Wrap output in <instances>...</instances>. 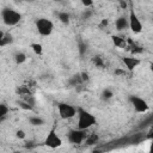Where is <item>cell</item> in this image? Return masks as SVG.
I'll return each instance as SVG.
<instances>
[{"label": "cell", "mask_w": 153, "mask_h": 153, "mask_svg": "<svg viewBox=\"0 0 153 153\" xmlns=\"http://www.w3.org/2000/svg\"><path fill=\"white\" fill-rule=\"evenodd\" d=\"M96 123V117L88 111L79 108L78 109V128L79 129H88Z\"/></svg>", "instance_id": "obj_1"}, {"label": "cell", "mask_w": 153, "mask_h": 153, "mask_svg": "<svg viewBox=\"0 0 153 153\" xmlns=\"http://www.w3.org/2000/svg\"><path fill=\"white\" fill-rule=\"evenodd\" d=\"M1 17H3V22L8 25V27H12V25H16L20 22L22 16L20 13L16 12L15 10H11V8H5L1 12Z\"/></svg>", "instance_id": "obj_2"}, {"label": "cell", "mask_w": 153, "mask_h": 153, "mask_svg": "<svg viewBox=\"0 0 153 153\" xmlns=\"http://www.w3.org/2000/svg\"><path fill=\"white\" fill-rule=\"evenodd\" d=\"M36 29L38 31V34L42 36H49L53 32L54 29V24L52 20H49L47 18H40L36 22Z\"/></svg>", "instance_id": "obj_3"}, {"label": "cell", "mask_w": 153, "mask_h": 153, "mask_svg": "<svg viewBox=\"0 0 153 153\" xmlns=\"http://www.w3.org/2000/svg\"><path fill=\"white\" fill-rule=\"evenodd\" d=\"M58 109H59V115L62 120H68V119L74 117L76 115V111H78L74 107H72L67 103H59Z\"/></svg>", "instance_id": "obj_4"}, {"label": "cell", "mask_w": 153, "mask_h": 153, "mask_svg": "<svg viewBox=\"0 0 153 153\" xmlns=\"http://www.w3.org/2000/svg\"><path fill=\"white\" fill-rule=\"evenodd\" d=\"M44 144H46V146H48L50 148H58V147H60L62 145V140L56 134V131L54 128L48 133V135H47V138L44 140Z\"/></svg>", "instance_id": "obj_5"}, {"label": "cell", "mask_w": 153, "mask_h": 153, "mask_svg": "<svg viewBox=\"0 0 153 153\" xmlns=\"http://www.w3.org/2000/svg\"><path fill=\"white\" fill-rule=\"evenodd\" d=\"M129 28L135 34H139V32L142 31V24H141V22H140L138 15L134 12L133 8L129 12Z\"/></svg>", "instance_id": "obj_6"}, {"label": "cell", "mask_w": 153, "mask_h": 153, "mask_svg": "<svg viewBox=\"0 0 153 153\" xmlns=\"http://www.w3.org/2000/svg\"><path fill=\"white\" fill-rule=\"evenodd\" d=\"M87 135H86V131L85 129H74L71 131L68 134V140L73 144H81L84 140H86Z\"/></svg>", "instance_id": "obj_7"}, {"label": "cell", "mask_w": 153, "mask_h": 153, "mask_svg": "<svg viewBox=\"0 0 153 153\" xmlns=\"http://www.w3.org/2000/svg\"><path fill=\"white\" fill-rule=\"evenodd\" d=\"M129 100H131V103L133 104L135 111H138V112H146L148 110V104L146 103V100H144L142 98H140L138 96H131Z\"/></svg>", "instance_id": "obj_8"}, {"label": "cell", "mask_w": 153, "mask_h": 153, "mask_svg": "<svg viewBox=\"0 0 153 153\" xmlns=\"http://www.w3.org/2000/svg\"><path fill=\"white\" fill-rule=\"evenodd\" d=\"M122 62L126 65V67L128 68V71H134L139 65H140V59L138 58H134V56H131V58H122Z\"/></svg>", "instance_id": "obj_9"}, {"label": "cell", "mask_w": 153, "mask_h": 153, "mask_svg": "<svg viewBox=\"0 0 153 153\" xmlns=\"http://www.w3.org/2000/svg\"><path fill=\"white\" fill-rule=\"evenodd\" d=\"M115 25H116V30L123 31L129 27V19H127L126 17H119L115 22Z\"/></svg>", "instance_id": "obj_10"}, {"label": "cell", "mask_w": 153, "mask_h": 153, "mask_svg": "<svg viewBox=\"0 0 153 153\" xmlns=\"http://www.w3.org/2000/svg\"><path fill=\"white\" fill-rule=\"evenodd\" d=\"M111 40H112L114 44L117 46L119 48H127V41L124 40V38H122L120 36H112Z\"/></svg>", "instance_id": "obj_11"}, {"label": "cell", "mask_w": 153, "mask_h": 153, "mask_svg": "<svg viewBox=\"0 0 153 153\" xmlns=\"http://www.w3.org/2000/svg\"><path fill=\"white\" fill-rule=\"evenodd\" d=\"M12 36L10 35V34H4V32H1V35H0V44H1V47H5L6 44H10V43H12Z\"/></svg>", "instance_id": "obj_12"}, {"label": "cell", "mask_w": 153, "mask_h": 153, "mask_svg": "<svg viewBox=\"0 0 153 153\" xmlns=\"http://www.w3.org/2000/svg\"><path fill=\"white\" fill-rule=\"evenodd\" d=\"M58 17H59L60 22L63 23V24H68L69 23V15L67 13V12H59Z\"/></svg>", "instance_id": "obj_13"}, {"label": "cell", "mask_w": 153, "mask_h": 153, "mask_svg": "<svg viewBox=\"0 0 153 153\" xmlns=\"http://www.w3.org/2000/svg\"><path fill=\"white\" fill-rule=\"evenodd\" d=\"M29 121H30V123L32 126H42L44 123V120L41 119V117H38V116H31L29 119Z\"/></svg>", "instance_id": "obj_14"}, {"label": "cell", "mask_w": 153, "mask_h": 153, "mask_svg": "<svg viewBox=\"0 0 153 153\" xmlns=\"http://www.w3.org/2000/svg\"><path fill=\"white\" fill-rule=\"evenodd\" d=\"M30 47H31V49L35 52V54H37V55H42V53H43V47H42L40 43H32Z\"/></svg>", "instance_id": "obj_15"}, {"label": "cell", "mask_w": 153, "mask_h": 153, "mask_svg": "<svg viewBox=\"0 0 153 153\" xmlns=\"http://www.w3.org/2000/svg\"><path fill=\"white\" fill-rule=\"evenodd\" d=\"M97 140H98V136L96 134H90L86 138V144L87 145H93V144L97 142Z\"/></svg>", "instance_id": "obj_16"}, {"label": "cell", "mask_w": 153, "mask_h": 153, "mask_svg": "<svg viewBox=\"0 0 153 153\" xmlns=\"http://www.w3.org/2000/svg\"><path fill=\"white\" fill-rule=\"evenodd\" d=\"M15 60H16V62L18 63V65H20V63L25 62V60H27V55H25L24 53H18V54H16Z\"/></svg>", "instance_id": "obj_17"}, {"label": "cell", "mask_w": 153, "mask_h": 153, "mask_svg": "<svg viewBox=\"0 0 153 153\" xmlns=\"http://www.w3.org/2000/svg\"><path fill=\"white\" fill-rule=\"evenodd\" d=\"M7 112H8V108L6 107V104H1V105H0V119H1V121L5 119Z\"/></svg>", "instance_id": "obj_18"}, {"label": "cell", "mask_w": 153, "mask_h": 153, "mask_svg": "<svg viewBox=\"0 0 153 153\" xmlns=\"http://www.w3.org/2000/svg\"><path fill=\"white\" fill-rule=\"evenodd\" d=\"M93 62H95V65L97 66V67H99V68H103L104 67V62H103V60H102L100 58H95L93 59Z\"/></svg>", "instance_id": "obj_19"}, {"label": "cell", "mask_w": 153, "mask_h": 153, "mask_svg": "<svg viewBox=\"0 0 153 153\" xmlns=\"http://www.w3.org/2000/svg\"><path fill=\"white\" fill-rule=\"evenodd\" d=\"M19 107L23 108V109H25V110H32V105L29 104L28 102H20V103H19Z\"/></svg>", "instance_id": "obj_20"}, {"label": "cell", "mask_w": 153, "mask_h": 153, "mask_svg": "<svg viewBox=\"0 0 153 153\" xmlns=\"http://www.w3.org/2000/svg\"><path fill=\"white\" fill-rule=\"evenodd\" d=\"M103 97H104L105 99H109V98H111V97H112V92L107 88V90H104V91H103Z\"/></svg>", "instance_id": "obj_21"}, {"label": "cell", "mask_w": 153, "mask_h": 153, "mask_svg": "<svg viewBox=\"0 0 153 153\" xmlns=\"http://www.w3.org/2000/svg\"><path fill=\"white\" fill-rule=\"evenodd\" d=\"M81 3H83L84 6L90 7V6H92V4H93V0H81Z\"/></svg>", "instance_id": "obj_22"}, {"label": "cell", "mask_w": 153, "mask_h": 153, "mask_svg": "<svg viewBox=\"0 0 153 153\" xmlns=\"http://www.w3.org/2000/svg\"><path fill=\"white\" fill-rule=\"evenodd\" d=\"M115 75H126V71L124 69H115Z\"/></svg>", "instance_id": "obj_23"}, {"label": "cell", "mask_w": 153, "mask_h": 153, "mask_svg": "<svg viewBox=\"0 0 153 153\" xmlns=\"http://www.w3.org/2000/svg\"><path fill=\"white\" fill-rule=\"evenodd\" d=\"M91 16H92V12H91V11H88V10H87V11H85L84 13H83V17H84V18H86V19H87V18H90Z\"/></svg>", "instance_id": "obj_24"}, {"label": "cell", "mask_w": 153, "mask_h": 153, "mask_svg": "<svg viewBox=\"0 0 153 153\" xmlns=\"http://www.w3.org/2000/svg\"><path fill=\"white\" fill-rule=\"evenodd\" d=\"M17 138H18V139H24V138H25L24 131H17Z\"/></svg>", "instance_id": "obj_25"}, {"label": "cell", "mask_w": 153, "mask_h": 153, "mask_svg": "<svg viewBox=\"0 0 153 153\" xmlns=\"http://www.w3.org/2000/svg\"><path fill=\"white\" fill-rule=\"evenodd\" d=\"M108 19H103V20H102L100 22V24H99V28L102 29V28H104V27H107V25H108Z\"/></svg>", "instance_id": "obj_26"}, {"label": "cell", "mask_w": 153, "mask_h": 153, "mask_svg": "<svg viewBox=\"0 0 153 153\" xmlns=\"http://www.w3.org/2000/svg\"><path fill=\"white\" fill-rule=\"evenodd\" d=\"M81 79H83V81L88 80V75H87L86 73H81Z\"/></svg>", "instance_id": "obj_27"}, {"label": "cell", "mask_w": 153, "mask_h": 153, "mask_svg": "<svg viewBox=\"0 0 153 153\" xmlns=\"http://www.w3.org/2000/svg\"><path fill=\"white\" fill-rule=\"evenodd\" d=\"M121 6H122L123 8H126V7H127V4H126V1H121Z\"/></svg>", "instance_id": "obj_28"}, {"label": "cell", "mask_w": 153, "mask_h": 153, "mask_svg": "<svg viewBox=\"0 0 153 153\" xmlns=\"http://www.w3.org/2000/svg\"><path fill=\"white\" fill-rule=\"evenodd\" d=\"M149 151H151V153H153V141H152V145H151V148H149Z\"/></svg>", "instance_id": "obj_29"}, {"label": "cell", "mask_w": 153, "mask_h": 153, "mask_svg": "<svg viewBox=\"0 0 153 153\" xmlns=\"http://www.w3.org/2000/svg\"><path fill=\"white\" fill-rule=\"evenodd\" d=\"M151 68H152V71H153V63H152V65H151Z\"/></svg>", "instance_id": "obj_30"}]
</instances>
